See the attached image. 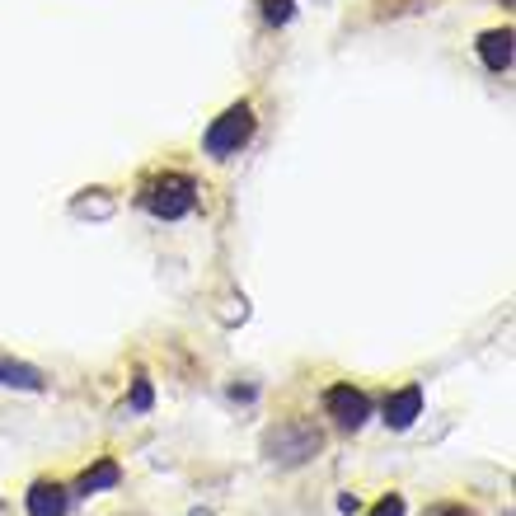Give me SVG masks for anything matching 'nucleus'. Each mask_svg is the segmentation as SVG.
Listing matches in <instances>:
<instances>
[{
	"mask_svg": "<svg viewBox=\"0 0 516 516\" xmlns=\"http://www.w3.org/2000/svg\"><path fill=\"white\" fill-rule=\"evenodd\" d=\"M366 516H404V498H399V493H385Z\"/></svg>",
	"mask_w": 516,
	"mask_h": 516,
	"instance_id": "obj_12",
	"label": "nucleus"
},
{
	"mask_svg": "<svg viewBox=\"0 0 516 516\" xmlns=\"http://www.w3.org/2000/svg\"><path fill=\"white\" fill-rule=\"evenodd\" d=\"M432 516H474V512H465L460 502H446V507H437V512H432Z\"/></svg>",
	"mask_w": 516,
	"mask_h": 516,
	"instance_id": "obj_13",
	"label": "nucleus"
},
{
	"mask_svg": "<svg viewBox=\"0 0 516 516\" xmlns=\"http://www.w3.org/2000/svg\"><path fill=\"white\" fill-rule=\"evenodd\" d=\"M324 409H329V418H334L338 427L357 432V427L371 418V399H366L362 390H352V385H329V390H324Z\"/></svg>",
	"mask_w": 516,
	"mask_h": 516,
	"instance_id": "obj_4",
	"label": "nucleus"
},
{
	"mask_svg": "<svg viewBox=\"0 0 516 516\" xmlns=\"http://www.w3.org/2000/svg\"><path fill=\"white\" fill-rule=\"evenodd\" d=\"M193 516H207V512H193Z\"/></svg>",
	"mask_w": 516,
	"mask_h": 516,
	"instance_id": "obj_15",
	"label": "nucleus"
},
{
	"mask_svg": "<svg viewBox=\"0 0 516 516\" xmlns=\"http://www.w3.org/2000/svg\"><path fill=\"white\" fill-rule=\"evenodd\" d=\"M141 207L160 221H179L198 207V183L188 179V174H160L141 188Z\"/></svg>",
	"mask_w": 516,
	"mask_h": 516,
	"instance_id": "obj_1",
	"label": "nucleus"
},
{
	"mask_svg": "<svg viewBox=\"0 0 516 516\" xmlns=\"http://www.w3.org/2000/svg\"><path fill=\"white\" fill-rule=\"evenodd\" d=\"M0 385H15V390H43V371H33L24 362L0 357Z\"/></svg>",
	"mask_w": 516,
	"mask_h": 516,
	"instance_id": "obj_8",
	"label": "nucleus"
},
{
	"mask_svg": "<svg viewBox=\"0 0 516 516\" xmlns=\"http://www.w3.org/2000/svg\"><path fill=\"white\" fill-rule=\"evenodd\" d=\"M151 404H155L151 380H146V376H137V380H132V413H151Z\"/></svg>",
	"mask_w": 516,
	"mask_h": 516,
	"instance_id": "obj_10",
	"label": "nucleus"
},
{
	"mask_svg": "<svg viewBox=\"0 0 516 516\" xmlns=\"http://www.w3.org/2000/svg\"><path fill=\"white\" fill-rule=\"evenodd\" d=\"M122 479V470L118 465H113V460H99V465H94V470H85L80 474V484H76V493H85V498H90V493H99V488H113Z\"/></svg>",
	"mask_w": 516,
	"mask_h": 516,
	"instance_id": "obj_9",
	"label": "nucleus"
},
{
	"mask_svg": "<svg viewBox=\"0 0 516 516\" xmlns=\"http://www.w3.org/2000/svg\"><path fill=\"white\" fill-rule=\"evenodd\" d=\"M263 15H268V24H291L296 5L291 0H263Z\"/></svg>",
	"mask_w": 516,
	"mask_h": 516,
	"instance_id": "obj_11",
	"label": "nucleus"
},
{
	"mask_svg": "<svg viewBox=\"0 0 516 516\" xmlns=\"http://www.w3.org/2000/svg\"><path fill=\"white\" fill-rule=\"evenodd\" d=\"M338 507H343V512H357L362 502H357V493H343V498H338Z\"/></svg>",
	"mask_w": 516,
	"mask_h": 516,
	"instance_id": "obj_14",
	"label": "nucleus"
},
{
	"mask_svg": "<svg viewBox=\"0 0 516 516\" xmlns=\"http://www.w3.org/2000/svg\"><path fill=\"white\" fill-rule=\"evenodd\" d=\"M24 507H29V516H66L71 493L61 484H52V479H38V484L24 493Z\"/></svg>",
	"mask_w": 516,
	"mask_h": 516,
	"instance_id": "obj_6",
	"label": "nucleus"
},
{
	"mask_svg": "<svg viewBox=\"0 0 516 516\" xmlns=\"http://www.w3.org/2000/svg\"><path fill=\"white\" fill-rule=\"evenodd\" d=\"M479 57L493 76H502L507 66H512V29H488L479 33Z\"/></svg>",
	"mask_w": 516,
	"mask_h": 516,
	"instance_id": "obj_7",
	"label": "nucleus"
},
{
	"mask_svg": "<svg viewBox=\"0 0 516 516\" xmlns=\"http://www.w3.org/2000/svg\"><path fill=\"white\" fill-rule=\"evenodd\" d=\"M249 137H254V108H249V104H230L226 113L207 127L202 146H207V155L226 160V155H240L244 146H249Z\"/></svg>",
	"mask_w": 516,
	"mask_h": 516,
	"instance_id": "obj_3",
	"label": "nucleus"
},
{
	"mask_svg": "<svg viewBox=\"0 0 516 516\" xmlns=\"http://www.w3.org/2000/svg\"><path fill=\"white\" fill-rule=\"evenodd\" d=\"M418 413H423V390L418 385H404V390H395L385 399V427L390 432H409Z\"/></svg>",
	"mask_w": 516,
	"mask_h": 516,
	"instance_id": "obj_5",
	"label": "nucleus"
},
{
	"mask_svg": "<svg viewBox=\"0 0 516 516\" xmlns=\"http://www.w3.org/2000/svg\"><path fill=\"white\" fill-rule=\"evenodd\" d=\"M319 446H324V437H319L310 423H277L268 437H263V456L273 460V465H305L310 456H319Z\"/></svg>",
	"mask_w": 516,
	"mask_h": 516,
	"instance_id": "obj_2",
	"label": "nucleus"
}]
</instances>
